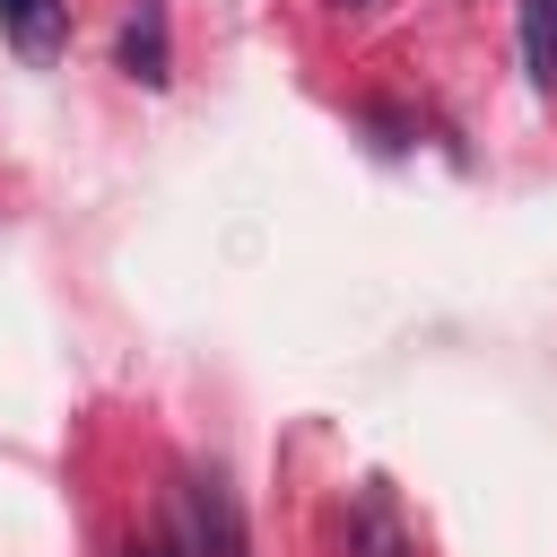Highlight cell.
<instances>
[{"label": "cell", "mask_w": 557, "mask_h": 557, "mask_svg": "<svg viewBox=\"0 0 557 557\" xmlns=\"http://www.w3.org/2000/svg\"><path fill=\"white\" fill-rule=\"evenodd\" d=\"M522 61L540 87H557V0H522Z\"/></svg>", "instance_id": "5b68a950"}, {"label": "cell", "mask_w": 557, "mask_h": 557, "mask_svg": "<svg viewBox=\"0 0 557 557\" xmlns=\"http://www.w3.org/2000/svg\"><path fill=\"white\" fill-rule=\"evenodd\" d=\"M0 35L26 52V61H52L70 44V0H0Z\"/></svg>", "instance_id": "7a4b0ae2"}, {"label": "cell", "mask_w": 557, "mask_h": 557, "mask_svg": "<svg viewBox=\"0 0 557 557\" xmlns=\"http://www.w3.org/2000/svg\"><path fill=\"white\" fill-rule=\"evenodd\" d=\"M331 9H374V0H331Z\"/></svg>", "instance_id": "52a82bcc"}, {"label": "cell", "mask_w": 557, "mask_h": 557, "mask_svg": "<svg viewBox=\"0 0 557 557\" xmlns=\"http://www.w3.org/2000/svg\"><path fill=\"white\" fill-rule=\"evenodd\" d=\"M348 557H409V531H400V513H392L383 487L357 496V513H348Z\"/></svg>", "instance_id": "3957f363"}, {"label": "cell", "mask_w": 557, "mask_h": 557, "mask_svg": "<svg viewBox=\"0 0 557 557\" xmlns=\"http://www.w3.org/2000/svg\"><path fill=\"white\" fill-rule=\"evenodd\" d=\"M122 557H183V548H165V540H131Z\"/></svg>", "instance_id": "8992f818"}, {"label": "cell", "mask_w": 557, "mask_h": 557, "mask_svg": "<svg viewBox=\"0 0 557 557\" xmlns=\"http://www.w3.org/2000/svg\"><path fill=\"white\" fill-rule=\"evenodd\" d=\"M183 531H191V557H252L244 513H235V496H226L218 479H191V496H183Z\"/></svg>", "instance_id": "6da1fadb"}, {"label": "cell", "mask_w": 557, "mask_h": 557, "mask_svg": "<svg viewBox=\"0 0 557 557\" xmlns=\"http://www.w3.org/2000/svg\"><path fill=\"white\" fill-rule=\"evenodd\" d=\"M122 70L148 78V87H165V17H157V9H139V17L122 26Z\"/></svg>", "instance_id": "277c9868"}]
</instances>
